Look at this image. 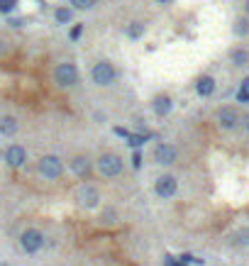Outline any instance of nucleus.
Wrapping results in <instances>:
<instances>
[{
    "label": "nucleus",
    "instance_id": "1",
    "mask_svg": "<svg viewBox=\"0 0 249 266\" xmlns=\"http://www.w3.org/2000/svg\"><path fill=\"white\" fill-rule=\"evenodd\" d=\"M98 171H101L105 178H115L122 171V159L117 154H103L101 159H98Z\"/></svg>",
    "mask_w": 249,
    "mask_h": 266
},
{
    "label": "nucleus",
    "instance_id": "2",
    "mask_svg": "<svg viewBox=\"0 0 249 266\" xmlns=\"http://www.w3.org/2000/svg\"><path fill=\"white\" fill-rule=\"evenodd\" d=\"M54 78H57L59 86L68 88V86L79 83V68L73 66V64H61V66H57V71H54Z\"/></svg>",
    "mask_w": 249,
    "mask_h": 266
},
{
    "label": "nucleus",
    "instance_id": "3",
    "mask_svg": "<svg viewBox=\"0 0 249 266\" xmlns=\"http://www.w3.org/2000/svg\"><path fill=\"white\" fill-rule=\"evenodd\" d=\"M91 76L93 81L98 83V86H110L115 81V68L108 64V61H101V64H95L91 71Z\"/></svg>",
    "mask_w": 249,
    "mask_h": 266
},
{
    "label": "nucleus",
    "instance_id": "4",
    "mask_svg": "<svg viewBox=\"0 0 249 266\" xmlns=\"http://www.w3.org/2000/svg\"><path fill=\"white\" fill-rule=\"evenodd\" d=\"M39 174L46 178H59L64 174V166H61V161L57 156H42L39 159Z\"/></svg>",
    "mask_w": 249,
    "mask_h": 266
},
{
    "label": "nucleus",
    "instance_id": "5",
    "mask_svg": "<svg viewBox=\"0 0 249 266\" xmlns=\"http://www.w3.org/2000/svg\"><path fill=\"white\" fill-rule=\"evenodd\" d=\"M20 244H22L24 252H37V249L44 244V237H42L39 230H24V232L20 234Z\"/></svg>",
    "mask_w": 249,
    "mask_h": 266
},
{
    "label": "nucleus",
    "instance_id": "6",
    "mask_svg": "<svg viewBox=\"0 0 249 266\" xmlns=\"http://www.w3.org/2000/svg\"><path fill=\"white\" fill-rule=\"evenodd\" d=\"M154 188H157V196H161V198H171V196L176 193V188H179V183H176V178L173 176H161Z\"/></svg>",
    "mask_w": 249,
    "mask_h": 266
},
{
    "label": "nucleus",
    "instance_id": "7",
    "mask_svg": "<svg viewBox=\"0 0 249 266\" xmlns=\"http://www.w3.org/2000/svg\"><path fill=\"white\" fill-rule=\"evenodd\" d=\"M76 198L81 200L83 208H95V205H98V190L93 188V186H81V188L76 190Z\"/></svg>",
    "mask_w": 249,
    "mask_h": 266
},
{
    "label": "nucleus",
    "instance_id": "8",
    "mask_svg": "<svg viewBox=\"0 0 249 266\" xmlns=\"http://www.w3.org/2000/svg\"><path fill=\"white\" fill-rule=\"evenodd\" d=\"M24 159H27V152H24L22 147H17V144H12L10 149L5 152V161H8L10 166H22Z\"/></svg>",
    "mask_w": 249,
    "mask_h": 266
},
{
    "label": "nucleus",
    "instance_id": "9",
    "mask_svg": "<svg viewBox=\"0 0 249 266\" xmlns=\"http://www.w3.org/2000/svg\"><path fill=\"white\" fill-rule=\"evenodd\" d=\"M157 161L159 164H164V166H169L176 161V149L169 144H159L157 147Z\"/></svg>",
    "mask_w": 249,
    "mask_h": 266
},
{
    "label": "nucleus",
    "instance_id": "10",
    "mask_svg": "<svg viewBox=\"0 0 249 266\" xmlns=\"http://www.w3.org/2000/svg\"><path fill=\"white\" fill-rule=\"evenodd\" d=\"M237 122H239V117L232 108H222V110H220V125H222L225 130H232Z\"/></svg>",
    "mask_w": 249,
    "mask_h": 266
},
{
    "label": "nucleus",
    "instance_id": "11",
    "mask_svg": "<svg viewBox=\"0 0 249 266\" xmlns=\"http://www.w3.org/2000/svg\"><path fill=\"white\" fill-rule=\"evenodd\" d=\"M195 88H198L201 95H210V93L215 90V81H213L210 76H203L201 81H198V86H195Z\"/></svg>",
    "mask_w": 249,
    "mask_h": 266
},
{
    "label": "nucleus",
    "instance_id": "12",
    "mask_svg": "<svg viewBox=\"0 0 249 266\" xmlns=\"http://www.w3.org/2000/svg\"><path fill=\"white\" fill-rule=\"evenodd\" d=\"M0 132L3 134H15L17 132V120L15 117H0Z\"/></svg>",
    "mask_w": 249,
    "mask_h": 266
},
{
    "label": "nucleus",
    "instance_id": "13",
    "mask_svg": "<svg viewBox=\"0 0 249 266\" xmlns=\"http://www.w3.org/2000/svg\"><path fill=\"white\" fill-rule=\"evenodd\" d=\"M169 110H171V100L166 98V95L154 98V112H157V115H166Z\"/></svg>",
    "mask_w": 249,
    "mask_h": 266
},
{
    "label": "nucleus",
    "instance_id": "14",
    "mask_svg": "<svg viewBox=\"0 0 249 266\" xmlns=\"http://www.w3.org/2000/svg\"><path fill=\"white\" fill-rule=\"evenodd\" d=\"M71 168H73V174H79V176H83V174H88V168H91V164H88V159H83V156H79V159H73V161H71Z\"/></svg>",
    "mask_w": 249,
    "mask_h": 266
},
{
    "label": "nucleus",
    "instance_id": "15",
    "mask_svg": "<svg viewBox=\"0 0 249 266\" xmlns=\"http://www.w3.org/2000/svg\"><path fill=\"white\" fill-rule=\"evenodd\" d=\"M237 100L239 103H249V78L242 81V86H239V90H237Z\"/></svg>",
    "mask_w": 249,
    "mask_h": 266
},
{
    "label": "nucleus",
    "instance_id": "16",
    "mask_svg": "<svg viewBox=\"0 0 249 266\" xmlns=\"http://www.w3.org/2000/svg\"><path fill=\"white\" fill-rule=\"evenodd\" d=\"M147 139H149L147 134H132L127 144H130V147H132V149H135V147H142V144H144V142H147Z\"/></svg>",
    "mask_w": 249,
    "mask_h": 266
},
{
    "label": "nucleus",
    "instance_id": "17",
    "mask_svg": "<svg viewBox=\"0 0 249 266\" xmlns=\"http://www.w3.org/2000/svg\"><path fill=\"white\" fill-rule=\"evenodd\" d=\"M93 3H95V0H71V5H73V8H79V10H88Z\"/></svg>",
    "mask_w": 249,
    "mask_h": 266
},
{
    "label": "nucleus",
    "instance_id": "18",
    "mask_svg": "<svg viewBox=\"0 0 249 266\" xmlns=\"http://www.w3.org/2000/svg\"><path fill=\"white\" fill-rule=\"evenodd\" d=\"M232 61H235L237 66H244V64H247V52H235V54H232Z\"/></svg>",
    "mask_w": 249,
    "mask_h": 266
},
{
    "label": "nucleus",
    "instance_id": "19",
    "mask_svg": "<svg viewBox=\"0 0 249 266\" xmlns=\"http://www.w3.org/2000/svg\"><path fill=\"white\" fill-rule=\"evenodd\" d=\"M68 20H71V10H66V8L57 10V22H68Z\"/></svg>",
    "mask_w": 249,
    "mask_h": 266
},
{
    "label": "nucleus",
    "instance_id": "20",
    "mask_svg": "<svg viewBox=\"0 0 249 266\" xmlns=\"http://www.w3.org/2000/svg\"><path fill=\"white\" fill-rule=\"evenodd\" d=\"M17 5V0H0V12H10Z\"/></svg>",
    "mask_w": 249,
    "mask_h": 266
},
{
    "label": "nucleus",
    "instance_id": "21",
    "mask_svg": "<svg viewBox=\"0 0 249 266\" xmlns=\"http://www.w3.org/2000/svg\"><path fill=\"white\" fill-rule=\"evenodd\" d=\"M235 242L237 244H249V230H242V232L235 234Z\"/></svg>",
    "mask_w": 249,
    "mask_h": 266
},
{
    "label": "nucleus",
    "instance_id": "22",
    "mask_svg": "<svg viewBox=\"0 0 249 266\" xmlns=\"http://www.w3.org/2000/svg\"><path fill=\"white\" fill-rule=\"evenodd\" d=\"M164 266H186V264L179 261V259H173V256H166V259H164Z\"/></svg>",
    "mask_w": 249,
    "mask_h": 266
},
{
    "label": "nucleus",
    "instance_id": "23",
    "mask_svg": "<svg viewBox=\"0 0 249 266\" xmlns=\"http://www.w3.org/2000/svg\"><path fill=\"white\" fill-rule=\"evenodd\" d=\"M247 30H249V22H247V20H239V22H237V34H244Z\"/></svg>",
    "mask_w": 249,
    "mask_h": 266
},
{
    "label": "nucleus",
    "instance_id": "24",
    "mask_svg": "<svg viewBox=\"0 0 249 266\" xmlns=\"http://www.w3.org/2000/svg\"><path fill=\"white\" fill-rule=\"evenodd\" d=\"M132 166H135V168L142 166V154H139V152H135V154H132Z\"/></svg>",
    "mask_w": 249,
    "mask_h": 266
},
{
    "label": "nucleus",
    "instance_id": "25",
    "mask_svg": "<svg viewBox=\"0 0 249 266\" xmlns=\"http://www.w3.org/2000/svg\"><path fill=\"white\" fill-rule=\"evenodd\" d=\"M142 34V25H132L130 27V37H139Z\"/></svg>",
    "mask_w": 249,
    "mask_h": 266
},
{
    "label": "nucleus",
    "instance_id": "26",
    "mask_svg": "<svg viewBox=\"0 0 249 266\" xmlns=\"http://www.w3.org/2000/svg\"><path fill=\"white\" fill-rule=\"evenodd\" d=\"M81 32H83V27H81V25H76V27L71 30V39H79V37H81Z\"/></svg>",
    "mask_w": 249,
    "mask_h": 266
},
{
    "label": "nucleus",
    "instance_id": "27",
    "mask_svg": "<svg viewBox=\"0 0 249 266\" xmlns=\"http://www.w3.org/2000/svg\"><path fill=\"white\" fill-rule=\"evenodd\" d=\"M159 3H169V0H159Z\"/></svg>",
    "mask_w": 249,
    "mask_h": 266
},
{
    "label": "nucleus",
    "instance_id": "28",
    "mask_svg": "<svg viewBox=\"0 0 249 266\" xmlns=\"http://www.w3.org/2000/svg\"><path fill=\"white\" fill-rule=\"evenodd\" d=\"M247 130H249V117H247Z\"/></svg>",
    "mask_w": 249,
    "mask_h": 266
},
{
    "label": "nucleus",
    "instance_id": "29",
    "mask_svg": "<svg viewBox=\"0 0 249 266\" xmlns=\"http://www.w3.org/2000/svg\"><path fill=\"white\" fill-rule=\"evenodd\" d=\"M247 12H249V3H247Z\"/></svg>",
    "mask_w": 249,
    "mask_h": 266
}]
</instances>
